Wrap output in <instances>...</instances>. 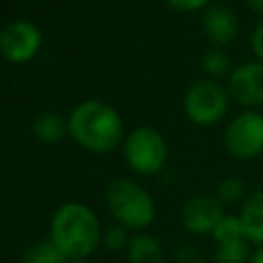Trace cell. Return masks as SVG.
Masks as SVG:
<instances>
[{
    "label": "cell",
    "instance_id": "3",
    "mask_svg": "<svg viewBox=\"0 0 263 263\" xmlns=\"http://www.w3.org/2000/svg\"><path fill=\"white\" fill-rule=\"evenodd\" d=\"M107 205L115 220L132 230H142L152 224L156 205L150 193L132 179H117L107 187Z\"/></svg>",
    "mask_w": 263,
    "mask_h": 263
},
{
    "label": "cell",
    "instance_id": "1",
    "mask_svg": "<svg viewBox=\"0 0 263 263\" xmlns=\"http://www.w3.org/2000/svg\"><path fill=\"white\" fill-rule=\"evenodd\" d=\"M51 242L68 261L86 259L101 240V224L95 212L78 201L64 203L51 218Z\"/></svg>",
    "mask_w": 263,
    "mask_h": 263
},
{
    "label": "cell",
    "instance_id": "5",
    "mask_svg": "<svg viewBox=\"0 0 263 263\" xmlns=\"http://www.w3.org/2000/svg\"><path fill=\"white\" fill-rule=\"evenodd\" d=\"M224 148L236 160H253L263 154V113L247 109L230 119L224 129Z\"/></svg>",
    "mask_w": 263,
    "mask_h": 263
},
{
    "label": "cell",
    "instance_id": "14",
    "mask_svg": "<svg viewBox=\"0 0 263 263\" xmlns=\"http://www.w3.org/2000/svg\"><path fill=\"white\" fill-rule=\"evenodd\" d=\"M66 121L60 113H41L35 123H33V134L41 140V142H58L64 134H66Z\"/></svg>",
    "mask_w": 263,
    "mask_h": 263
},
{
    "label": "cell",
    "instance_id": "17",
    "mask_svg": "<svg viewBox=\"0 0 263 263\" xmlns=\"http://www.w3.org/2000/svg\"><path fill=\"white\" fill-rule=\"evenodd\" d=\"M247 187H245V181L238 179V177H226L220 181L218 189H216V197L220 199L222 205L226 203H242L245 197H247Z\"/></svg>",
    "mask_w": 263,
    "mask_h": 263
},
{
    "label": "cell",
    "instance_id": "9",
    "mask_svg": "<svg viewBox=\"0 0 263 263\" xmlns=\"http://www.w3.org/2000/svg\"><path fill=\"white\" fill-rule=\"evenodd\" d=\"M224 216V205L212 195L189 197L181 208V224L191 234H214Z\"/></svg>",
    "mask_w": 263,
    "mask_h": 263
},
{
    "label": "cell",
    "instance_id": "8",
    "mask_svg": "<svg viewBox=\"0 0 263 263\" xmlns=\"http://www.w3.org/2000/svg\"><path fill=\"white\" fill-rule=\"evenodd\" d=\"M226 90L238 105L253 109L263 105V62L251 60L232 68Z\"/></svg>",
    "mask_w": 263,
    "mask_h": 263
},
{
    "label": "cell",
    "instance_id": "20",
    "mask_svg": "<svg viewBox=\"0 0 263 263\" xmlns=\"http://www.w3.org/2000/svg\"><path fill=\"white\" fill-rule=\"evenodd\" d=\"M166 4L177 8V10L191 12V10H199V8L210 6V0H166Z\"/></svg>",
    "mask_w": 263,
    "mask_h": 263
},
{
    "label": "cell",
    "instance_id": "11",
    "mask_svg": "<svg viewBox=\"0 0 263 263\" xmlns=\"http://www.w3.org/2000/svg\"><path fill=\"white\" fill-rule=\"evenodd\" d=\"M201 25L208 39L216 45H228L238 33V16L226 4H210L203 8Z\"/></svg>",
    "mask_w": 263,
    "mask_h": 263
},
{
    "label": "cell",
    "instance_id": "13",
    "mask_svg": "<svg viewBox=\"0 0 263 263\" xmlns=\"http://www.w3.org/2000/svg\"><path fill=\"white\" fill-rule=\"evenodd\" d=\"M129 263H164L160 242L150 234H138L127 245Z\"/></svg>",
    "mask_w": 263,
    "mask_h": 263
},
{
    "label": "cell",
    "instance_id": "10",
    "mask_svg": "<svg viewBox=\"0 0 263 263\" xmlns=\"http://www.w3.org/2000/svg\"><path fill=\"white\" fill-rule=\"evenodd\" d=\"M41 45L39 29L29 21H14L0 31V53L14 64L31 60Z\"/></svg>",
    "mask_w": 263,
    "mask_h": 263
},
{
    "label": "cell",
    "instance_id": "7",
    "mask_svg": "<svg viewBox=\"0 0 263 263\" xmlns=\"http://www.w3.org/2000/svg\"><path fill=\"white\" fill-rule=\"evenodd\" d=\"M212 238L216 242L214 263H249L253 249L242 230L238 216L226 214L224 220L214 230Z\"/></svg>",
    "mask_w": 263,
    "mask_h": 263
},
{
    "label": "cell",
    "instance_id": "6",
    "mask_svg": "<svg viewBox=\"0 0 263 263\" xmlns=\"http://www.w3.org/2000/svg\"><path fill=\"white\" fill-rule=\"evenodd\" d=\"M123 154L127 164L140 175H154L158 173L168 156L166 142L154 127H136L123 144Z\"/></svg>",
    "mask_w": 263,
    "mask_h": 263
},
{
    "label": "cell",
    "instance_id": "23",
    "mask_svg": "<svg viewBox=\"0 0 263 263\" xmlns=\"http://www.w3.org/2000/svg\"><path fill=\"white\" fill-rule=\"evenodd\" d=\"M249 263H263V247H255L253 249Z\"/></svg>",
    "mask_w": 263,
    "mask_h": 263
},
{
    "label": "cell",
    "instance_id": "2",
    "mask_svg": "<svg viewBox=\"0 0 263 263\" xmlns=\"http://www.w3.org/2000/svg\"><path fill=\"white\" fill-rule=\"evenodd\" d=\"M68 132L86 150L109 152L119 144L123 123L111 105L101 101H84L70 113Z\"/></svg>",
    "mask_w": 263,
    "mask_h": 263
},
{
    "label": "cell",
    "instance_id": "15",
    "mask_svg": "<svg viewBox=\"0 0 263 263\" xmlns=\"http://www.w3.org/2000/svg\"><path fill=\"white\" fill-rule=\"evenodd\" d=\"M23 263H68V259L62 255V251L49 240H39L31 245L25 251Z\"/></svg>",
    "mask_w": 263,
    "mask_h": 263
},
{
    "label": "cell",
    "instance_id": "21",
    "mask_svg": "<svg viewBox=\"0 0 263 263\" xmlns=\"http://www.w3.org/2000/svg\"><path fill=\"white\" fill-rule=\"evenodd\" d=\"M179 263H201L199 253H195L193 249H183L179 251Z\"/></svg>",
    "mask_w": 263,
    "mask_h": 263
},
{
    "label": "cell",
    "instance_id": "16",
    "mask_svg": "<svg viewBox=\"0 0 263 263\" xmlns=\"http://www.w3.org/2000/svg\"><path fill=\"white\" fill-rule=\"evenodd\" d=\"M201 70L214 80V78H222V76H230L232 72V62L228 58V53L224 49H208L201 55Z\"/></svg>",
    "mask_w": 263,
    "mask_h": 263
},
{
    "label": "cell",
    "instance_id": "24",
    "mask_svg": "<svg viewBox=\"0 0 263 263\" xmlns=\"http://www.w3.org/2000/svg\"><path fill=\"white\" fill-rule=\"evenodd\" d=\"M68 263H88L86 259H78V261H68Z\"/></svg>",
    "mask_w": 263,
    "mask_h": 263
},
{
    "label": "cell",
    "instance_id": "22",
    "mask_svg": "<svg viewBox=\"0 0 263 263\" xmlns=\"http://www.w3.org/2000/svg\"><path fill=\"white\" fill-rule=\"evenodd\" d=\"M247 6H249L255 14H261V16H263V0H247Z\"/></svg>",
    "mask_w": 263,
    "mask_h": 263
},
{
    "label": "cell",
    "instance_id": "12",
    "mask_svg": "<svg viewBox=\"0 0 263 263\" xmlns=\"http://www.w3.org/2000/svg\"><path fill=\"white\" fill-rule=\"evenodd\" d=\"M242 230L253 247H263V189L251 191L238 212Z\"/></svg>",
    "mask_w": 263,
    "mask_h": 263
},
{
    "label": "cell",
    "instance_id": "4",
    "mask_svg": "<svg viewBox=\"0 0 263 263\" xmlns=\"http://www.w3.org/2000/svg\"><path fill=\"white\" fill-rule=\"evenodd\" d=\"M230 105V95L212 78L193 82L183 99V109L195 125H214L224 119Z\"/></svg>",
    "mask_w": 263,
    "mask_h": 263
},
{
    "label": "cell",
    "instance_id": "18",
    "mask_svg": "<svg viewBox=\"0 0 263 263\" xmlns=\"http://www.w3.org/2000/svg\"><path fill=\"white\" fill-rule=\"evenodd\" d=\"M129 240H132V238L127 236V228L121 226V224L111 226V228L105 232V236H103V242H105V247H107L109 251H119V249L127 247Z\"/></svg>",
    "mask_w": 263,
    "mask_h": 263
},
{
    "label": "cell",
    "instance_id": "19",
    "mask_svg": "<svg viewBox=\"0 0 263 263\" xmlns=\"http://www.w3.org/2000/svg\"><path fill=\"white\" fill-rule=\"evenodd\" d=\"M249 43H251V51L255 53V58L259 62H263V21L253 29Z\"/></svg>",
    "mask_w": 263,
    "mask_h": 263
}]
</instances>
